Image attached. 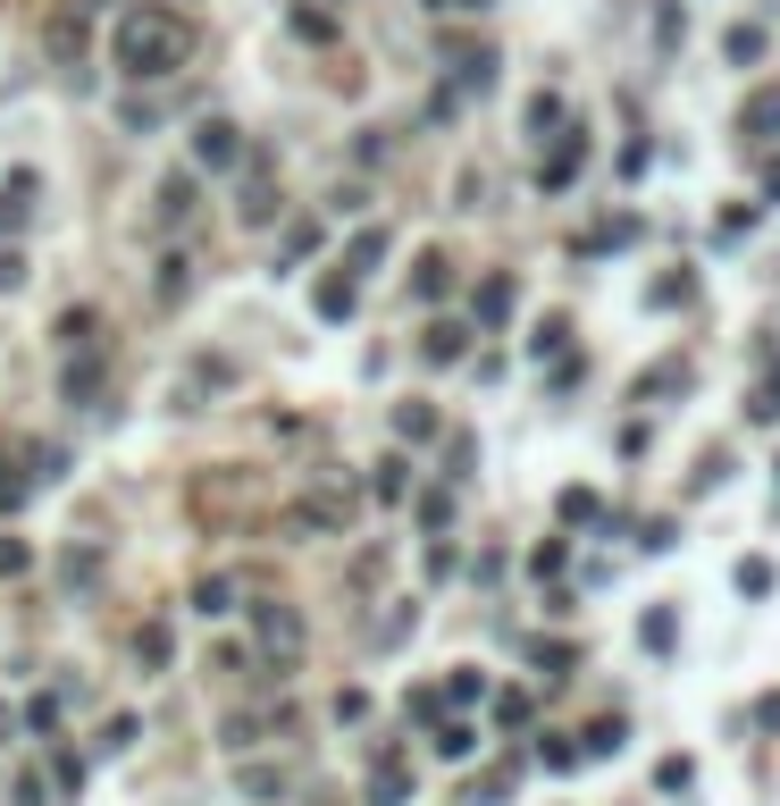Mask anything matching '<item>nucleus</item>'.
Returning a JSON list of instances; mask_svg holds the SVG:
<instances>
[{
    "instance_id": "obj_17",
    "label": "nucleus",
    "mask_w": 780,
    "mask_h": 806,
    "mask_svg": "<svg viewBox=\"0 0 780 806\" xmlns=\"http://www.w3.org/2000/svg\"><path fill=\"white\" fill-rule=\"evenodd\" d=\"M378 260H386V227H361V235H353V278L378 269Z\"/></svg>"
},
{
    "instance_id": "obj_2",
    "label": "nucleus",
    "mask_w": 780,
    "mask_h": 806,
    "mask_svg": "<svg viewBox=\"0 0 780 806\" xmlns=\"http://www.w3.org/2000/svg\"><path fill=\"white\" fill-rule=\"evenodd\" d=\"M344 521H353V496H303V504H285V529H319V538H336Z\"/></svg>"
},
{
    "instance_id": "obj_15",
    "label": "nucleus",
    "mask_w": 780,
    "mask_h": 806,
    "mask_svg": "<svg viewBox=\"0 0 780 806\" xmlns=\"http://www.w3.org/2000/svg\"><path fill=\"white\" fill-rule=\"evenodd\" d=\"M478 320H487V328L512 320V278H487V286H478Z\"/></svg>"
},
{
    "instance_id": "obj_19",
    "label": "nucleus",
    "mask_w": 780,
    "mask_h": 806,
    "mask_svg": "<svg viewBox=\"0 0 780 806\" xmlns=\"http://www.w3.org/2000/svg\"><path fill=\"white\" fill-rule=\"evenodd\" d=\"M17 572H34V547L26 538H0V580H17Z\"/></svg>"
},
{
    "instance_id": "obj_11",
    "label": "nucleus",
    "mask_w": 780,
    "mask_h": 806,
    "mask_svg": "<svg viewBox=\"0 0 780 806\" xmlns=\"http://www.w3.org/2000/svg\"><path fill=\"white\" fill-rule=\"evenodd\" d=\"M93 395H101V345L85 361H67V404H93Z\"/></svg>"
},
{
    "instance_id": "obj_5",
    "label": "nucleus",
    "mask_w": 780,
    "mask_h": 806,
    "mask_svg": "<svg viewBox=\"0 0 780 806\" xmlns=\"http://www.w3.org/2000/svg\"><path fill=\"white\" fill-rule=\"evenodd\" d=\"M152 219H159V235H177V227L193 219V168H177V177L159 185V210H152Z\"/></svg>"
},
{
    "instance_id": "obj_12",
    "label": "nucleus",
    "mask_w": 780,
    "mask_h": 806,
    "mask_svg": "<svg viewBox=\"0 0 780 806\" xmlns=\"http://www.w3.org/2000/svg\"><path fill=\"white\" fill-rule=\"evenodd\" d=\"M193 613H202V622H219V613H235V580H219V572H210V580L193 588Z\"/></svg>"
},
{
    "instance_id": "obj_25",
    "label": "nucleus",
    "mask_w": 780,
    "mask_h": 806,
    "mask_svg": "<svg viewBox=\"0 0 780 806\" xmlns=\"http://www.w3.org/2000/svg\"><path fill=\"white\" fill-rule=\"evenodd\" d=\"M135 655H143V664H168V630H159V622H152V630L135 639Z\"/></svg>"
},
{
    "instance_id": "obj_22",
    "label": "nucleus",
    "mask_w": 780,
    "mask_h": 806,
    "mask_svg": "<svg viewBox=\"0 0 780 806\" xmlns=\"http://www.w3.org/2000/svg\"><path fill=\"white\" fill-rule=\"evenodd\" d=\"M739 588H747V597H764V588H772V563H764V554H747V563H739Z\"/></svg>"
},
{
    "instance_id": "obj_1",
    "label": "nucleus",
    "mask_w": 780,
    "mask_h": 806,
    "mask_svg": "<svg viewBox=\"0 0 780 806\" xmlns=\"http://www.w3.org/2000/svg\"><path fill=\"white\" fill-rule=\"evenodd\" d=\"M110 51H118L126 85H168V76L193 60V17L143 0V9H126V17H118V42H110Z\"/></svg>"
},
{
    "instance_id": "obj_9",
    "label": "nucleus",
    "mask_w": 780,
    "mask_h": 806,
    "mask_svg": "<svg viewBox=\"0 0 780 806\" xmlns=\"http://www.w3.org/2000/svg\"><path fill=\"white\" fill-rule=\"evenodd\" d=\"M445 286H453V260H445V253H420V269H411V294H420V303H437Z\"/></svg>"
},
{
    "instance_id": "obj_4",
    "label": "nucleus",
    "mask_w": 780,
    "mask_h": 806,
    "mask_svg": "<svg viewBox=\"0 0 780 806\" xmlns=\"http://www.w3.org/2000/svg\"><path fill=\"white\" fill-rule=\"evenodd\" d=\"M235 161H244L235 127H227V118H202V127H193V168H235Z\"/></svg>"
},
{
    "instance_id": "obj_6",
    "label": "nucleus",
    "mask_w": 780,
    "mask_h": 806,
    "mask_svg": "<svg viewBox=\"0 0 780 806\" xmlns=\"http://www.w3.org/2000/svg\"><path fill=\"white\" fill-rule=\"evenodd\" d=\"M260 647H269V655H294V647H303V613L294 605H260Z\"/></svg>"
},
{
    "instance_id": "obj_14",
    "label": "nucleus",
    "mask_w": 780,
    "mask_h": 806,
    "mask_svg": "<svg viewBox=\"0 0 780 806\" xmlns=\"http://www.w3.org/2000/svg\"><path fill=\"white\" fill-rule=\"evenodd\" d=\"M186 286H193V260L168 253V260H159V303H186Z\"/></svg>"
},
{
    "instance_id": "obj_7",
    "label": "nucleus",
    "mask_w": 780,
    "mask_h": 806,
    "mask_svg": "<svg viewBox=\"0 0 780 806\" xmlns=\"http://www.w3.org/2000/svg\"><path fill=\"white\" fill-rule=\"evenodd\" d=\"M60 345H67V354H93V345H101V311H93V303H67V311H60Z\"/></svg>"
},
{
    "instance_id": "obj_21",
    "label": "nucleus",
    "mask_w": 780,
    "mask_h": 806,
    "mask_svg": "<svg viewBox=\"0 0 780 806\" xmlns=\"http://www.w3.org/2000/svg\"><path fill=\"white\" fill-rule=\"evenodd\" d=\"M26 471H9V462H0V513H17V504H26Z\"/></svg>"
},
{
    "instance_id": "obj_13",
    "label": "nucleus",
    "mask_w": 780,
    "mask_h": 806,
    "mask_svg": "<svg viewBox=\"0 0 780 806\" xmlns=\"http://www.w3.org/2000/svg\"><path fill=\"white\" fill-rule=\"evenodd\" d=\"M404 790H411L404 756H386V765H378V773H370V798H378V806H395V798H404Z\"/></svg>"
},
{
    "instance_id": "obj_26",
    "label": "nucleus",
    "mask_w": 780,
    "mask_h": 806,
    "mask_svg": "<svg viewBox=\"0 0 780 806\" xmlns=\"http://www.w3.org/2000/svg\"><path fill=\"white\" fill-rule=\"evenodd\" d=\"M26 286V253H0V294H17Z\"/></svg>"
},
{
    "instance_id": "obj_24",
    "label": "nucleus",
    "mask_w": 780,
    "mask_h": 806,
    "mask_svg": "<svg viewBox=\"0 0 780 806\" xmlns=\"http://www.w3.org/2000/svg\"><path fill=\"white\" fill-rule=\"evenodd\" d=\"M613 747H622V722L604 714V722H596V731H588V756H613Z\"/></svg>"
},
{
    "instance_id": "obj_27",
    "label": "nucleus",
    "mask_w": 780,
    "mask_h": 806,
    "mask_svg": "<svg viewBox=\"0 0 780 806\" xmlns=\"http://www.w3.org/2000/svg\"><path fill=\"white\" fill-rule=\"evenodd\" d=\"M0 731H9V706H0Z\"/></svg>"
},
{
    "instance_id": "obj_10",
    "label": "nucleus",
    "mask_w": 780,
    "mask_h": 806,
    "mask_svg": "<svg viewBox=\"0 0 780 806\" xmlns=\"http://www.w3.org/2000/svg\"><path fill=\"white\" fill-rule=\"evenodd\" d=\"M51 60H85V9H76V17H51Z\"/></svg>"
},
{
    "instance_id": "obj_20",
    "label": "nucleus",
    "mask_w": 780,
    "mask_h": 806,
    "mask_svg": "<svg viewBox=\"0 0 780 806\" xmlns=\"http://www.w3.org/2000/svg\"><path fill=\"white\" fill-rule=\"evenodd\" d=\"M395 428H404V437H437V412H429V404H404V412H395Z\"/></svg>"
},
{
    "instance_id": "obj_23",
    "label": "nucleus",
    "mask_w": 780,
    "mask_h": 806,
    "mask_svg": "<svg viewBox=\"0 0 780 806\" xmlns=\"http://www.w3.org/2000/svg\"><path fill=\"white\" fill-rule=\"evenodd\" d=\"M596 513H604V504H596L588 487H571V496H562V521H596Z\"/></svg>"
},
{
    "instance_id": "obj_18",
    "label": "nucleus",
    "mask_w": 780,
    "mask_h": 806,
    "mask_svg": "<svg viewBox=\"0 0 780 806\" xmlns=\"http://www.w3.org/2000/svg\"><path fill=\"white\" fill-rule=\"evenodd\" d=\"M470 747H478V731H470V722H445V731H437V756H453V765H462Z\"/></svg>"
},
{
    "instance_id": "obj_16",
    "label": "nucleus",
    "mask_w": 780,
    "mask_h": 806,
    "mask_svg": "<svg viewBox=\"0 0 780 806\" xmlns=\"http://www.w3.org/2000/svg\"><path fill=\"white\" fill-rule=\"evenodd\" d=\"M462 336H470V328L437 320V328H429V345H420V354H429V361H462Z\"/></svg>"
},
{
    "instance_id": "obj_8",
    "label": "nucleus",
    "mask_w": 780,
    "mask_h": 806,
    "mask_svg": "<svg viewBox=\"0 0 780 806\" xmlns=\"http://www.w3.org/2000/svg\"><path fill=\"white\" fill-rule=\"evenodd\" d=\"M319 320H353V303H361V286H353V269H336V278H319Z\"/></svg>"
},
{
    "instance_id": "obj_3",
    "label": "nucleus",
    "mask_w": 780,
    "mask_h": 806,
    "mask_svg": "<svg viewBox=\"0 0 780 806\" xmlns=\"http://www.w3.org/2000/svg\"><path fill=\"white\" fill-rule=\"evenodd\" d=\"M34 194H42L34 168H9V177H0V235H17V227L34 219Z\"/></svg>"
}]
</instances>
